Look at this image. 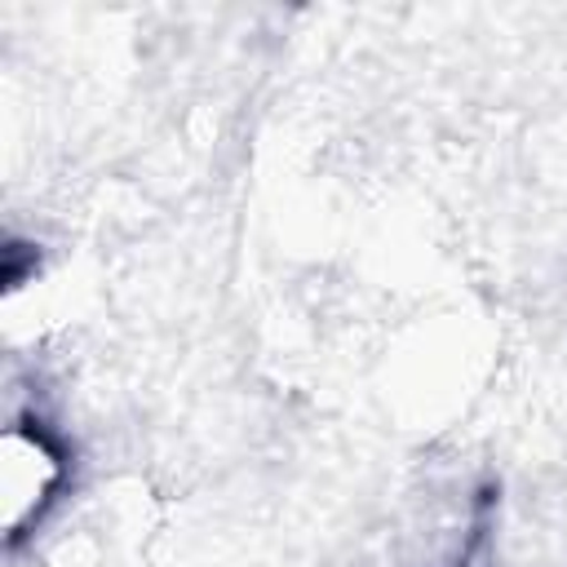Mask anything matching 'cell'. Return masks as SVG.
<instances>
[{"instance_id": "1", "label": "cell", "mask_w": 567, "mask_h": 567, "mask_svg": "<svg viewBox=\"0 0 567 567\" xmlns=\"http://www.w3.org/2000/svg\"><path fill=\"white\" fill-rule=\"evenodd\" d=\"M71 483V443L40 412H18L0 439V523L18 549Z\"/></svg>"}]
</instances>
